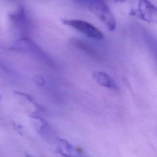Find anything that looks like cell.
I'll return each instance as SVG.
<instances>
[{"instance_id":"1","label":"cell","mask_w":157,"mask_h":157,"mask_svg":"<svg viewBox=\"0 0 157 157\" xmlns=\"http://www.w3.org/2000/svg\"><path fill=\"white\" fill-rule=\"evenodd\" d=\"M89 9L105 25L109 31H112L115 29V17L104 0H91L89 4Z\"/></svg>"},{"instance_id":"5","label":"cell","mask_w":157,"mask_h":157,"mask_svg":"<svg viewBox=\"0 0 157 157\" xmlns=\"http://www.w3.org/2000/svg\"><path fill=\"white\" fill-rule=\"evenodd\" d=\"M30 117L35 129L42 137L53 140L56 139L54 138L55 137L53 129L45 119L36 114L30 115Z\"/></svg>"},{"instance_id":"8","label":"cell","mask_w":157,"mask_h":157,"mask_svg":"<svg viewBox=\"0 0 157 157\" xmlns=\"http://www.w3.org/2000/svg\"><path fill=\"white\" fill-rule=\"evenodd\" d=\"M25 157H34V156H33L31 155H26Z\"/></svg>"},{"instance_id":"9","label":"cell","mask_w":157,"mask_h":157,"mask_svg":"<svg viewBox=\"0 0 157 157\" xmlns=\"http://www.w3.org/2000/svg\"><path fill=\"white\" fill-rule=\"evenodd\" d=\"M115 1H120V2H123V1H124L125 0H115Z\"/></svg>"},{"instance_id":"3","label":"cell","mask_w":157,"mask_h":157,"mask_svg":"<svg viewBox=\"0 0 157 157\" xmlns=\"http://www.w3.org/2000/svg\"><path fill=\"white\" fill-rule=\"evenodd\" d=\"M64 24L71 26L87 37L96 40H102L104 34L96 26L84 20L71 19L63 20Z\"/></svg>"},{"instance_id":"7","label":"cell","mask_w":157,"mask_h":157,"mask_svg":"<svg viewBox=\"0 0 157 157\" xmlns=\"http://www.w3.org/2000/svg\"><path fill=\"white\" fill-rule=\"evenodd\" d=\"M45 80H44V78H42V77H37L36 78H34V82L38 85H40V86H42L43 85L44 83H45Z\"/></svg>"},{"instance_id":"4","label":"cell","mask_w":157,"mask_h":157,"mask_svg":"<svg viewBox=\"0 0 157 157\" xmlns=\"http://www.w3.org/2000/svg\"><path fill=\"white\" fill-rule=\"evenodd\" d=\"M53 144L54 150L61 157H86L82 150L64 139L56 138Z\"/></svg>"},{"instance_id":"2","label":"cell","mask_w":157,"mask_h":157,"mask_svg":"<svg viewBox=\"0 0 157 157\" xmlns=\"http://www.w3.org/2000/svg\"><path fill=\"white\" fill-rule=\"evenodd\" d=\"M144 21L150 23H157V6L149 0H138L137 8L131 12Z\"/></svg>"},{"instance_id":"6","label":"cell","mask_w":157,"mask_h":157,"mask_svg":"<svg viewBox=\"0 0 157 157\" xmlns=\"http://www.w3.org/2000/svg\"><path fill=\"white\" fill-rule=\"evenodd\" d=\"M93 78L99 85L112 90H118V86L116 82L107 74L102 72H95L93 74Z\"/></svg>"}]
</instances>
